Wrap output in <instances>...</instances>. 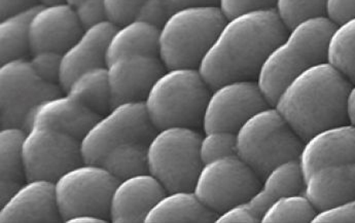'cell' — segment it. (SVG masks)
Wrapping results in <instances>:
<instances>
[{"instance_id":"1","label":"cell","mask_w":355,"mask_h":223,"mask_svg":"<svg viewBox=\"0 0 355 223\" xmlns=\"http://www.w3.org/2000/svg\"><path fill=\"white\" fill-rule=\"evenodd\" d=\"M286 32L273 8L227 18L198 70L210 88L229 80H256L266 57Z\"/></svg>"},{"instance_id":"2","label":"cell","mask_w":355,"mask_h":223,"mask_svg":"<svg viewBox=\"0 0 355 223\" xmlns=\"http://www.w3.org/2000/svg\"><path fill=\"white\" fill-rule=\"evenodd\" d=\"M352 82L327 61L300 72L280 90L272 105L305 140L346 120L345 102Z\"/></svg>"},{"instance_id":"3","label":"cell","mask_w":355,"mask_h":223,"mask_svg":"<svg viewBox=\"0 0 355 223\" xmlns=\"http://www.w3.org/2000/svg\"><path fill=\"white\" fill-rule=\"evenodd\" d=\"M335 24L325 16L302 21L286 29L279 42L270 51L256 80L270 104L291 78L327 61V44Z\"/></svg>"},{"instance_id":"4","label":"cell","mask_w":355,"mask_h":223,"mask_svg":"<svg viewBox=\"0 0 355 223\" xmlns=\"http://www.w3.org/2000/svg\"><path fill=\"white\" fill-rule=\"evenodd\" d=\"M210 90L197 67L165 68L142 102L156 130L197 127Z\"/></svg>"},{"instance_id":"5","label":"cell","mask_w":355,"mask_h":223,"mask_svg":"<svg viewBox=\"0 0 355 223\" xmlns=\"http://www.w3.org/2000/svg\"><path fill=\"white\" fill-rule=\"evenodd\" d=\"M225 21L216 4L176 8L159 28L162 63L166 68H198Z\"/></svg>"},{"instance_id":"6","label":"cell","mask_w":355,"mask_h":223,"mask_svg":"<svg viewBox=\"0 0 355 223\" xmlns=\"http://www.w3.org/2000/svg\"><path fill=\"white\" fill-rule=\"evenodd\" d=\"M303 140L273 105L250 116L235 132V154L259 177L272 167L297 158Z\"/></svg>"},{"instance_id":"7","label":"cell","mask_w":355,"mask_h":223,"mask_svg":"<svg viewBox=\"0 0 355 223\" xmlns=\"http://www.w3.org/2000/svg\"><path fill=\"white\" fill-rule=\"evenodd\" d=\"M201 133L195 127L171 126L156 130L146 144L148 172L166 191L192 190L202 166Z\"/></svg>"},{"instance_id":"8","label":"cell","mask_w":355,"mask_h":223,"mask_svg":"<svg viewBox=\"0 0 355 223\" xmlns=\"http://www.w3.org/2000/svg\"><path fill=\"white\" fill-rule=\"evenodd\" d=\"M118 179L101 165L83 163L54 181L55 197L62 222L82 214L108 220L110 195Z\"/></svg>"},{"instance_id":"9","label":"cell","mask_w":355,"mask_h":223,"mask_svg":"<svg viewBox=\"0 0 355 223\" xmlns=\"http://www.w3.org/2000/svg\"><path fill=\"white\" fill-rule=\"evenodd\" d=\"M259 184L261 177L235 154L202 163L192 190L206 207L218 214L250 199Z\"/></svg>"},{"instance_id":"10","label":"cell","mask_w":355,"mask_h":223,"mask_svg":"<svg viewBox=\"0 0 355 223\" xmlns=\"http://www.w3.org/2000/svg\"><path fill=\"white\" fill-rule=\"evenodd\" d=\"M62 91L56 82L40 78L27 58L2 62L0 65L1 127L24 129L34 108L44 100L60 95Z\"/></svg>"},{"instance_id":"11","label":"cell","mask_w":355,"mask_h":223,"mask_svg":"<svg viewBox=\"0 0 355 223\" xmlns=\"http://www.w3.org/2000/svg\"><path fill=\"white\" fill-rule=\"evenodd\" d=\"M156 132L142 101L116 104L91 126L83 136V161L98 163L110 148L129 141L148 142Z\"/></svg>"},{"instance_id":"12","label":"cell","mask_w":355,"mask_h":223,"mask_svg":"<svg viewBox=\"0 0 355 223\" xmlns=\"http://www.w3.org/2000/svg\"><path fill=\"white\" fill-rule=\"evenodd\" d=\"M22 159L26 179L55 181L83 163L80 139L60 130L36 125L25 131Z\"/></svg>"},{"instance_id":"13","label":"cell","mask_w":355,"mask_h":223,"mask_svg":"<svg viewBox=\"0 0 355 223\" xmlns=\"http://www.w3.org/2000/svg\"><path fill=\"white\" fill-rule=\"evenodd\" d=\"M270 105L256 80H235L214 87L202 114L203 132L237 131L250 116Z\"/></svg>"},{"instance_id":"14","label":"cell","mask_w":355,"mask_h":223,"mask_svg":"<svg viewBox=\"0 0 355 223\" xmlns=\"http://www.w3.org/2000/svg\"><path fill=\"white\" fill-rule=\"evenodd\" d=\"M158 55L131 54L106 64L112 107L130 101H144L152 84L165 70Z\"/></svg>"},{"instance_id":"15","label":"cell","mask_w":355,"mask_h":223,"mask_svg":"<svg viewBox=\"0 0 355 223\" xmlns=\"http://www.w3.org/2000/svg\"><path fill=\"white\" fill-rule=\"evenodd\" d=\"M82 31L71 4L40 3L29 21L31 54L44 50L64 52Z\"/></svg>"},{"instance_id":"16","label":"cell","mask_w":355,"mask_h":223,"mask_svg":"<svg viewBox=\"0 0 355 223\" xmlns=\"http://www.w3.org/2000/svg\"><path fill=\"white\" fill-rule=\"evenodd\" d=\"M0 222H58L62 220L55 197L54 181L25 179L3 203Z\"/></svg>"},{"instance_id":"17","label":"cell","mask_w":355,"mask_h":223,"mask_svg":"<svg viewBox=\"0 0 355 223\" xmlns=\"http://www.w3.org/2000/svg\"><path fill=\"white\" fill-rule=\"evenodd\" d=\"M165 193L160 181L148 172L118 180L110 195L108 220L144 222L148 212Z\"/></svg>"},{"instance_id":"18","label":"cell","mask_w":355,"mask_h":223,"mask_svg":"<svg viewBox=\"0 0 355 223\" xmlns=\"http://www.w3.org/2000/svg\"><path fill=\"white\" fill-rule=\"evenodd\" d=\"M297 159L304 177L318 166L355 163V126L346 122L315 132L303 140Z\"/></svg>"},{"instance_id":"19","label":"cell","mask_w":355,"mask_h":223,"mask_svg":"<svg viewBox=\"0 0 355 223\" xmlns=\"http://www.w3.org/2000/svg\"><path fill=\"white\" fill-rule=\"evenodd\" d=\"M116 25L110 20L83 29L76 39L61 53L58 84L63 91L80 72L106 65V48Z\"/></svg>"},{"instance_id":"20","label":"cell","mask_w":355,"mask_h":223,"mask_svg":"<svg viewBox=\"0 0 355 223\" xmlns=\"http://www.w3.org/2000/svg\"><path fill=\"white\" fill-rule=\"evenodd\" d=\"M99 116L80 100L64 92L38 104L28 116L24 129L26 131L31 127L42 125L60 130L80 140Z\"/></svg>"},{"instance_id":"21","label":"cell","mask_w":355,"mask_h":223,"mask_svg":"<svg viewBox=\"0 0 355 223\" xmlns=\"http://www.w3.org/2000/svg\"><path fill=\"white\" fill-rule=\"evenodd\" d=\"M303 193L316 211L355 197V163L318 166L304 177Z\"/></svg>"},{"instance_id":"22","label":"cell","mask_w":355,"mask_h":223,"mask_svg":"<svg viewBox=\"0 0 355 223\" xmlns=\"http://www.w3.org/2000/svg\"><path fill=\"white\" fill-rule=\"evenodd\" d=\"M304 175L297 159H288L272 167L263 177L258 190L250 199L248 205L261 218L268 206L282 195L303 190Z\"/></svg>"},{"instance_id":"23","label":"cell","mask_w":355,"mask_h":223,"mask_svg":"<svg viewBox=\"0 0 355 223\" xmlns=\"http://www.w3.org/2000/svg\"><path fill=\"white\" fill-rule=\"evenodd\" d=\"M216 216L193 190H178L166 191L144 222H214Z\"/></svg>"},{"instance_id":"24","label":"cell","mask_w":355,"mask_h":223,"mask_svg":"<svg viewBox=\"0 0 355 223\" xmlns=\"http://www.w3.org/2000/svg\"><path fill=\"white\" fill-rule=\"evenodd\" d=\"M158 27L138 19L116 25L106 48V64L124 55H158Z\"/></svg>"},{"instance_id":"25","label":"cell","mask_w":355,"mask_h":223,"mask_svg":"<svg viewBox=\"0 0 355 223\" xmlns=\"http://www.w3.org/2000/svg\"><path fill=\"white\" fill-rule=\"evenodd\" d=\"M25 130L1 127L0 130V204L24 182L22 141Z\"/></svg>"},{"instance_id":"26","label":"cell","mask_w":355,"mask_h":223,"mask_svg":"<svg viewBox=\"0 0 355 223\" xmlns=\"http://www.w3.org/2000/svg\"><path fill=\"white\" fill-rule=\"evenodd\" d=\"M98 114L112 107L107 70L105 66L90 68L76 76L64 90Z\"/></svg>"},{"instance_id":"27","label":"cell","mask_w":355,"mask_h":223,"mask_svg":"<svg viewBox=\"0 0 355 223\" xmlns=\"http://www.w3.org/2000/svg\"><path fill=\"white\" fill-rule=\"evenodd\" d=\"M38 4L8 15L0 20V63L26 58L27 53H31L29 21Z\"/></svg>"},{"instance_id":"28","label":"cell","mask_w":355,"mask_h":223,"mask_svg":"<svg viewBox=\"0 0 355 223\" xmlns=\"http://www.w3.org/2000/svg\"><path fill=\"white\" fill-rule=\"evenodd\" d=\"M146 144L144 141H129L108 150L98 163L116 179H124L136 174L148 172Z\"/></svg>"},{"instance_id":"29","label":"cell","mask_w":355,"mask_h":223,"mask_svg":"<svg viewBox=\"0 0 355 223\" xmlns=\"http://www.w3.org/2000/svg\"><path fill=\"white\" fill-rule=\"evenodd\" d=\"M327 62L355 82V18L335 25L329 38Z\"/></svg>"},{"instance_id":"30","label":"cell","mask_w":355,"mask_h":223,"mask_svg":"<svg viewBox=\"0 0 355 223\" xmlns=\"http://www.w3.org/2000/svg\"><path fill=\"white\" fill-rule=\"evenodd\" d=\"M315 208L303 191L274 199L263 213L261 222H312Z\"/></svg>"},{"instance_id":"31","label":"cell","mask_w":355,"mask_h":223,"mask_svg":"<svg viewBox=\"0 0 355 223\" xmlns=\"http://www.w3.org/2000/svg\"><path fill=\"white\" fill-rule=\"evenodd\" d=\"M325 0H275L273 10L286 29L297 23L324 16Z\"/></svg>"},{"instance_id":"32","label":"cell","mask_w":355,"mask_h":223,"mask_svg":"<svg viewBox=\"0 0 355 223\" xmlns=\"http://www.w3.org/2000/svg\"><path fill=\"white\" fill-rule=\"evenodd\" d=\"M199 154L202 163L235 154V133L220 130L203 132L199 141Z\"/></svg>"},{"instance_id":"33","label":"cell","mask_w":355,"mask_h":223,"mask_svg":"<svg viewBox=\"0 0 355 223\" xmlns=\"http://www.w3.org/2000/svg\"><path fill=\"white\" fill-rule=\"evenodd\" d=\"M28 60L40 78L58 84L61 53L49 50L38 51L31 53Z\"/></svg>"},{"instance_id":"34","label":"cell","mask_w":355,"mask_h":223,"mask_svg":"<svg viewBox=\"0 0 355 223\" xmlns=\"http://www.w3.org/2000/svg\"><path fill=\"white\" fill-rule=\"evenodd\" d=\"M174 10L168 0H146L138 8L135 19L160 28Z\"/></svg>"},{"instance_id":"35","label":"cell","mask_w":355,"mask_h":223,"mask_svg":"<svg viewBox=\"0 0 355 223\" xmlns=\"http://www.w3.org/2000/svg\"><path fill=\"white\" fill-rule=\"evenodd\" d=\"M73 8L83 29L107 20L103 0H80L74 4Z\"/></svg>"},{"instance_id":"36","label":"cell","mask_w":355,"mask_h":223,"mask_svg":"<svg viewBox=\"0 0 355 223\" xmlns=\"http://www.w3.org/2000/svg\"><path fill=\"white\" fill-rule=\"evenodd\" d=\"M106 17L116 25L135 18L136 12L146 0H103Z\"/></svg>"},{"instance_id":"37","label":"cell","mask_w":355,"mask_h":223,"mask_svg":"<svg viewBox=\"0 0 355 223\" xmlns=\"http://www.w3.org/2000/svg\"><path fill=\"white\" fill-rule=\"evenodd\" d=\"M274 4L275 0H218L216 6L227 19L252 10H269Z\"/></svg>"},{"instance_id":"38","label":"cell","mask_w":355,"mask_h":223,"mask_svg":"<svg viewBox=\"0 0 355 223\" xmlns=\"http://www.w3.org/2000/svg\"><path fill=\"white\" fill-rule=\"evenodd\" d=\"M312 222H355V197L316 212Z\"/></svg>"},{"instance_id":"39","label":"cell","mask_w":355,"mask_h":223,"mask_svg":"<svg viewBox=\"0 0 355 223\" xmlns=\"http://www.w3.org/2000/svg\"><path fill=\"white\" fill-rule=\"evenodd\" d=\"M324 16L335 25L355 18V0H325Z\"/></svg>"},{"instance_id":"40","label":"cell","mask_w":355,"mask_h":223,"mask_svg":"<svg viewBox=\"0 0 355 223\" xmlns=\"http://www.w3.org/2000/svg\"><path fill=\"white\" fill-rule=\"evenodd\" d=\"M214 222H261V218L244 201L218 213Z\"/></svg>"},{"instance_id":"41","label":"cell","mask_w":355,"mask_h":223,"mask_svg":"<svg viewBox=\"0 0 355 223\" xmlns=\"http://www.w3.org/2000/svg\"><path fill=\"white\" fill-rule=\"evenodd\" d=\"M38 4L36 0H0V18L27 10Z\"/></svg>"},{"instance_id":"42","label":"cell","mask_w":355,"mask_h":223,"mask_svg":"<svg viewBox=\"0 0 355 223\" xmlns=\"http://www.w3.org/2000/svg\"><path fill=\"white\" fill-rule=\"evenodd\" d=\"M346 120L355 126V82L350 84L345 102Z\"/></svg>"},{"instance_id":"43","label":"cell","mask_w":355,"mask_h":223,"mask_svg":"<svg viewBox=\"0 0 355 223\" xmlns=\"http://www.w3.org/2000/svg\"><path fill=\"white\" fill-rule=\"evenodd\" d=\"M174 8L188 6H204V4H216L218 0H168Z\"/></svg>"},{"instance_id":"44","label":"cell","mask_w":355,"mask_h":223,"mask_svg":"<svg viewBox=\"0 0 355 223\" xmlns=\"http://www.w3.org/2000/svg\"><path fill=\"white\" fill-rule=\"evenodd\" d=\"M107 220L104 218L98 217V216L91 215V214H82V215L72 217L67 222H106Z\"/></svg>"},{"instance_id":"45","label":"cell","mask_w":355,"mask_h":223,"mask_svg":"<svg viewBox=\"0 0 355 223\" xmlns=\"http://www.w3.org/2000/svg\"><path fill=\"white\" fill-rule=\"evenodd\" d=\"M58 1H64V0H40V3H53Z\"/></svg>"},{"instance_id":"46","label":"cell","mask_w":355,"mask_h":223,"mask_svg":"<svg viewBox=\"0 0 355 223\" xmlns=\"http://www.w3.org/2000/svg\"><path fill=\"white\" fill-rule=\"evenodd\" d=\"M64 1L67 2V3L71 4V6H74V4L78 3L80 0H64Z\"/></svg>"}]
</instances>
